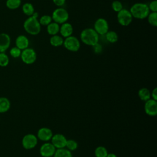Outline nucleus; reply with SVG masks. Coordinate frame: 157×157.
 Segmentation results:
<instances>
[{
  "instance_id": "obj_1",
  "label": "nucleus",
  "mask_w": 157,
  "mask_h": 157,
  "mask_svg": "<svg viewBox=\"0 0 157 157\" xmlns=\"http://www.w3.org/2000/svg\"><path fill=\"white\" fill-rule=\"evenodd\" d=\"M37 17L38 13L34 12L24 22L23 27L25 30L31 35H37L40 31L41 25L37 20Z\"/></svg>"
},
{
  "instance_id": "obj_2",
  "label": "nucleus",
  "mask_w": 157,
  "mask_h": 157,
  "mask_svg": "<svg viewBox=\"0 0 157 157\" xmlns=\"http://www.w3.org/2000/svg\"><path fill=\"white\" fill-rule=\"evenodd\" d=\"M80 39L85 44L93 46L98 43L99 35L93 28H86L80 33Z\"/></svg>"
},
{
  "instance_id": "obj_3",
  "label": "nucleus",
  "mask_w": 157,
  "mask_h": 157,
  "mask_svg": "<svg viewBox=\"0 0 157 157\" xmlns=\"http://www.w3.org/2000/svg\"><path fill=\"white\" fill-rule=\"evenodd\" d=\"M129 11L132 17L137 19H144L147 17L150 13L148 5L142 2H137L133 4Z\"/></svg>"
},
{
  "instance_id": "obj_4",
  "label": "nucleus",
  "mask_w": 157,
  "mask_h": 157,
  "mask_svg": "<svg viewBox=\"0 0 157 157\" xmlns=\"http://www.w3.org/2000/svg\"><path fill=\"white\" fill-rule=\"evenodd\" d=\"M52 18L54 20V22L58 24H63L68 20L69 13L65 9L59 7L53 11Z\"/></svg>"
},
{
  "instance_id": "obj_5",
  "label": "nucleus",
  "mask_w": 157,
  "mask_h": 157,
  "mask_svg": "<svg viewBox=\"0 0 157 157\" xmlns=\"http://www.w3.org/2000/svg\"><path fill=\"white\" fill-rule=\"evenodd\" d=\"M20 56L23 62L27 64L34 63L37 58L36 53L34 50L28 47L21 51Z\"/></svg>"
},
{
  "instance_id": "obj_6",
  "label": "nucleus",
  "mask_w": 157,
  "mask_h": 157,
  "mask_svg": "<svg viewBox=\"0 0 157 157\" xmlns=\"http://www.w3.org/2000/svg\"><path fill=\"white\" fill-rule=\"evenodd\" d=\"M63 45L69 51L77 52L80 49V44L79 40L75 36H69L64 40Z\"/></svg>"
},
{
  "instance_id": "obj_7",
  "label": "nucleus",
  "mask_w": 157,
  "mask_h": 157,
  "mask_svg": "<svg viewBox=\"0 0 157 157\" xmlns=\"http://www.w3.org/2000/svg\"><path fill=\"white\" fill-rule=\"evenodd\" d=\"M117 19L118 23L123 26H128L132 21V16L129 10L123 9L118 12Z\"/></svg>"
},
{
  "instance_id": "obj_8",
  "label": "nucleus",
  "mask_w": 157,
  "mask_h": 157,
  "mask_svg": "<svg viewBox=\"0 0 157 157\" xmlns=\"http://www.w3.org/2000/svg\"><path fill=\"white\" fill-rule=\"evenodd\" d=\"M94 29L98 34H105L109 31V24L107 20L103 18L97 19L94 25Z\"/></svg>"
},
{
  "instance_id": "obj_9",
  "label": "nucleus",
  "mask_w": 157,
  "mask_h": 157,
  "mask_svg": "<svg viewBox=\"0 0 157 157\" xmlns=\"http://www.w3.org/2000/svg\"><path fill=\"white\" fill-rule=\"evenodd\" d=\"M21 142L24 148L30 150L36 146L37 144V138L33 134H28L23 137Z\"/></svg>"
},
{
  "instance_id": "obj_10",
  "label": "nucleus",
  "mask_w": 157,
  "mask_h": 157,
  "mask_svg": "<svg viewBox=\"0 0 157 157\" xmlns=\"http://www.w3.org/2000/svg\"><path fill=\"white\" fill-rule=\"evenodd\" d=\"M56 148L52 143H45L40 148V154L43 157L53 156Z\"/></svg>"
},
{
  "instance_id": "obj_11",
  "label": "nucleus",
  "mask_w": 157,
  "mask_h": 157,
  "mask_svg": "<svg viewBox=\"0 0 157 157\" xmlns=\"http://www.w3.org/2000/svg\"><path fill=\"white\" fill-rule=\"evenodd\" d=\"M51 140L52 144L56 148L58 149L66 147L67 139L64 135L61 134H56L54 136L53 135Z\"/></svg>"
},
{
  "instance_id": "obj_12",
  "label": "nucleus",
  "mask_w": 157,
  "mask_h": 157,
  "mask_svg": "<svg viewBox=\"0 0 157 157\" xmlns=\"http://www.w3.org/2000/svg\"><path fill=\"white\" fill-rule=\"evenodd\" d=\"M144 110L145 113L149 116H155L157 114V102L153 99H150L145 101Z\"/></svg>"
},
{
  "instance_id": "obj_13",
  "label": "nucleus",
  "mask_w": 157,
  "mask_h": 157,
  "mask_svg": "<svg viewBox=\"0 0 157 157\" xmlns=\"http://www.w3.org/2000/svg\"><path fill=\"white\" fill-rule=\"evenodd\" d=\"M53 136V132L50 128H41L37 131V137L42 141H48L51 140Z\"/></svg>"
},
{
  "instance_id": "obj_14",
  "label": "nucleus",
  "mask_w": 157,
  "mask_h": 157,
  "mask_svg": "<svg viewBox=\"0 0 157 157\" xmlns=\"http://www.w3.org/2000/svg\"><path fill=\"white\" fill-rule=\"evenodd\" d=\"M10 37L6 33H0V53L4 52L10 46Z\"/></svg>"
},
{
  "instance_id": "obj_15",
  "label": "nucleus",
  "mask_w": 157,
  "mask_h": 157,
  "mask_svg": "<svg viewBox=\"0 0 157 157\" xmlns=\"http://www.w3.org/2000/svg\"><path fill=\"white\" fill-rule=\"evenodd\" d=\"M59 33L64 37H67L72 36L73 33V27L69 23H64L59 26Z\"/></svg>"
},
{
  "instance_id": "obj_16",
  "label": "nucleus",
  "mask_w": 157,
  "mask_h": 157,
  "mask_svg": "<svg viewBox=\"0 0 157 157\" xmlns=\"http://www.w3.org/2000/svg\"><path fill=\"white\" fill-rule=\"evenodd\" d=\"M16 47L23 50L28 47L29 40L28 37L24 35L18 36L15 40Z\"/></svg>"
},
{
  "instance_id": "obj_17",
  "label": "nucleus",
  "mask_w": 157,
  "mask_h": 157,
  "mask_svg": "<svg viewBox=\"0 0 157 157\" xmlns=\"http://www.w3.org/2000/svg\"><path fill=\"white\" fill-rule=\"evenodd\" d=\"M10 107V102L6 97H0V113L7 112Z\"/></svg>"
},
{
  "instance_id": "obj_18",
  "label": "nucleus",
  "mask_w": 157,
  "mask_h": 157,
  "mask_svg": "<svg viewBox=\"0 0 157 157\" xmlns=\"http://www.w3.org/2000/svg\"><path fill=\"white\" fill-rule=\"evenodd\" d=\"M47 31L48 34L51 36L56 35L59 32V24L53 22L50 23L47 26Z\"/></svg>"
},
{
  "instance_id": "obj_19",
  "label": "nucleus",
  "mask_w": 157,
  "mask_h": 157,
  "mask_svg": "<svg viewBox=\"0 0 157 157\" xmlns=\"http://www.w3.org/2000/svg\"><path fill=\"white\" fill-rule=\"evenodd\" d=\"M54 157H72L71 151L67 148H58L56 149L53 155Z\"/></svg>"
},
{
  "instance_id": "obj_20",
  "label": "nucleus",
  "mask_w": 157,
  "mask_h": 157,
  "mask_svg": "<svg viewBox=\"0 0 157 157\" xmlns=\"http://www.w3.org/2000/svg\"><path fill=\"white\" fill-rule=\"evenodd\" d=\"M138 96L142 101H146L150 99L151 93L150 92L148 89L146 88H142L139 90Z\"/></svg>"
},
{
  "instance_id": "obj_21",
  "label": "nucleus",
  "mask_w": 157,
  "mask_h": 157,
  "mask_svg": "<svg viewBox=\"0 0 157 157\" xmlns=\"http://www.w3.org/2000/svg\"><path fill=\"white\" fill-rule=\"evenodd\" d=\"M64 40L62 37L57 34L52 36L50 39V44L53 47H59L63 45Z\"/></svg>"
},
{
  "instance_id": "obj_22",
  "label": "nucleus",
  "mask_w": 157,
  "mask_h": 157,
  "mask_svg": "<svg viewBox=\"0 0 157 157\" xmlns=\"http://www.w3.org/2000/svg\"><path fill=\"white\" fill-rule=\"evenodd\" d=\"M22 10L23 13L28 15V16H31L35 12H34V8L32 4L29 2L25 3L22 6Z\"/></svg>"
},
{
  "instance_id": "obj_23",
  "label": "nucleus",
  "mask_w": 157,
  "mask_h": 157,
  "mask_svg": "<svg viewBox=\"0 0 157 157\" xmlns=\"http://www.w3.org/2000/svg\"><path fill=\"white\" fill-rule=\"evenodd\" d=\"M105 37L107 41H109L110 43H115L118 40V37L116 32L113 31H107L105 34Z\"/></svg>"
},
{
  "instance_id": "obj_24",
  "label": "nucleus",
  "mask_w": 157,
  "mask_h": 157,
  "mask_svg": "<svg viewBox=\"0 0 157 157\" xmlns=\"http://www.w3.org/2000/svg\"><path fill=\"white\" fill-rule=\"evenodd\" d=\"M21 2V0H7L6 4L9 9L14 10L20 6Z\"/></svg>"
},
{
  "instance_id": "obj_25",
  "label": "nucleus",
  "mask_w": 157,
  "mask_h": 157,
  "mask_svg": "<svg viewBox=\"0 0 157 157\" xmlns=\"http://www.w3.org/2000/svg\"><path fill=\"white\" fill-rule=\"evenodd\" d=\"M108 154L107 149L103 146L98 147L94 151L96 157H106Z\"/></svg>"
},
{
  "instance_id": "obj_26",
  "label": "nucleus",
  "mask_w": 157,
  "mask_h": 157,
  "mask_svg": "<svg viewBox=\"0 0 157 157\" xmlns=\"http://www.w3.org/2000/svg\"><path fill=\"white\" fill-rule=\"evenodd\" d=\"M148 21V23L153 26H157V12H153L149 13L148 15L147 16Z\"/></svg>"
},
{
  "instance_id": "obj_27",
  "label": "nucleus",
  "mask_w": 157,
  "mask_h": 157,
  "mask_svg": "<svg viewBox=\"0 0 157 157\" xmlns=\"http://www.w3.org/2000/svg\"><path fill=\"white\" fill-rule=\"evenodd\" d=\"M66 147L69 151H74L77 148L78 144L75 140H74L73 139L67 140Z\"/></svg>"
},
{
  "instance_id": "obj_28",
  "label": "nucleus",
  "mask_w": 157,
  "mask_h": 157,
  "mask_svg": "<svg viewBox=\"0 0 157 157\" xmlns=\"http://www.w3.org/2000/svg\"><path fill=\"white\" fill-rule=\"evenodd\" d=\"M9 58L4 52L0 53V66L6 67L9 64Z\"/></svg>"
},
{
  "instance_id": "obj_29",
  "label": "nucleus",
  "mask_w": 157,
  "mask_h": 157,
  "mask_svg": "<svg viewBox=\"0 0 157 157\" xmlns=\"http://www.w3.org/2000/svg\"><path fill=\"white\" fill-rule=\"evenodd\" d=\"M52 17H50L48 15H44L40 18L39 21L40 25L47 26L52 22Z\"/></svg>"
},
{
  "instance_id": "obj_30",
  "label": "nucleus",
  "mask_w": 157,
  "mask_h": 157,
  "mask_svg": "<svg viewBox=\"0 0 157 157\" xmlns=\"http://www.w3.org/2000/svg\"><path fill=\"white\" fill-rule=\"evenodd\" d=\"M112 7L113 10L117 12H120L121 10H122L123 9L122 3L118 0H115V1H113V2L112 3Z\"/></svg>"
},
{
  "instance_id": "obj_31",
  "label": "nucleus",
  "mask_w": 157,
  "mask_h": 157,
  "mask_svg": "<svg viewBox=\"0 0 157 157\" xmlns=\"http://www.w3.org/2000/svg\"><path fill=\"white\" fill-rule=\"evenodd\" d=\"M21 53V50L17 47L12 48L10 50V54L13 58H18L20 56Z\"/></svg>"
},
{
  "instance_id": "obj_32",
  "label": "nucleus",
  "mask_w": 157,
  "mask_h": 157,
  "mask_svg": "<svg viewBox=\"0 0 157 157\" xmlns=\"http://www.w3.org/2000/svg\"><path fill=\"white\" fill-rule=\"evenodd\" d=\"M149 10L153 12H157V1L154 0L151 1L148 6Z\"/></svg>"
},
{
  "instance_id": "obj_33",
  "label": "nucleus",
  "mask_w": 157,
  "mask_h": 157,
  "mask_svg": "<svg viewBox=\"0 0 157 157\" xmlns=\"http://www.w3.org/2000/svg\"><path fill=\"white\" fill-rule=\"evenodd\" d=\"M92 47H93V49H94V52H96V53H101V52H102V46H101L99 44H98V43L96 44L95 45H94L92 46Z\"/></svg>"
},
{
  "instance_id": "obj_34",
  "label": "nucleus",
  "mask_w": 157,
  "mask_h": 157,
  "mask_svg": "<svg viewBox=\"0 0 157 157\" xmlns=\"http://www.w3.org/2000/svg\"><path fill=\"white\" fill-rule=\"evenodd\" d=\"M53 2L56 6L58 7H61L65 4L66 0H53Z\"/></svg>"
},
{
  "instance_id": "obj_35",
  "label": "nucleus",
  "mask_w": 157,
  "mask_h": 157,
  "mask_svg": "<svg viewBox=\"0 0 157 157\" xmlns=\"http://www.w3.org/2000/svg\"><path fill=\"white\" fill-rule=\"evenodd\" d=\"M151 96L153 100H155V101L157 100V88H156L153 90L152 92L151 93Z\"/></svg>"
},
{
  "instance_id": "obj_36",
  "label": "nucleus",
  "mask_w": 157,
  "mask_h": 157,
  "mask_svg": "<svg viewBox=\"0 0 157 157\" xmlns=\"http://www.w3.org/2000/svg\"><path fill=\"white\" fill-rule=\"evenodd\" d=\"M106 157H117V155L115 154L110 153H108Z\"/></svg>"
}]
</instances>
